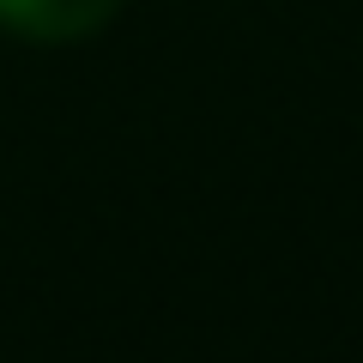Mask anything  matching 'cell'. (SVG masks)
I'll use <instances>...</instances> for the list:
<instances>
[{"label":"cell","mask_w":363,"mask_h":363,"mask_svg":"<svg viewBox=\"0 0 363 363\" xmlns=\"http://www.w3.org/2000/svg\"><path fill=\"white\" fill-rule=\"evenodd\" d=\"M121 0H0V25L18 37H43V43H67L97 30Z\"/></svg>","instance_id":"1"}]
</instances>
